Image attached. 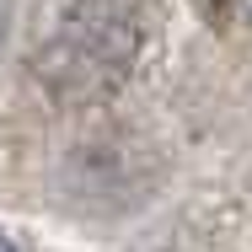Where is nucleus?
I'll return each instance as SVG.
<instances>
[{
    "mask_svg": "<svg viewBox=\"0 0 252 252\" xmlns=\"http://www.w3.org/2000/svg\"><path fill=\"white\" fill-rule=\"evenodd\" d=\"M140 49V22L129 0H75L43 49V75L54 92L75 102L107 97Z\"/></svg>",
    "mask_w": 252,
    "mask_h": 252,
    "instance_id": "1",
    "label": "nucleus"
},
{
    "mask_svg": "<svg viewBox=\"0 0 252 252\" xmlns=\"http://www.w3.org/2000/svg\"><path fill=\"white\" fill-rule=\"evenodd\" d=\"M64 183H70V199L86 204V209H124L145 193L151 172L140 151L129 145V134H113V129H97V134H81L75 151H70V166H64Z\"/></svg>",
    "mask_w": 252,
    "mask_h": 252,
    "instance_id": "2",
    "label": "nucleus"
}]
</instances>
